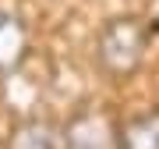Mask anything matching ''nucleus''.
<instances>
[{
	"label": "nucleus",
	"mask_w": 159,
	"mask_h": 149,
	"mask_svg": "<svg viewBox=\"0 0 159 149\" xmlns=\"http://www.w3.org/2000/svg\"><path fill=\"white\" fill-rule=\"evenodd\" d=\"M152 43V25L138 14L110 18L96 36V60L113 78H127L145 60V50Z\"/></svg>",
	"instance_id": "f257e3e1"
},
{
	"label": "nucleus",
	"mask_w": 159,
	"mask_h": 149,
	"mask_svg": "<svg viewBox=\"0 0 159 149\" xmlns=\"http://www.w3.org/2000/svg\"><path fill=\"white\" fill-rule=\"evenodd\" d=\"M120 124L106 110H78L64 124V149H117Z\"/></svg>",
	"instance_id": "f03ea898"
},
{
	"label": "nucleus",
	"mask_w": 159,
	"mask_h": 149,
	"mask_svg": "<svg viewBox=\"0 0 159 149\" xmlns=\"http://www.w3.org/2000/svg\"><path fill=\"white\" fill-rule=\"evenodd\" d=\"M7 149H64V128L50 117H25L11 128Z\"/></svg>",
	"instance_id": "7ed1b4c3"
},
{
	"label": "nucleus",
	"mask_w": 159,
	"mask_h": 149,
	"mask_svg": "<svg viewBox=\"0 0 159 149\" xmlns=\"http://www.w3.org/2000/svg\"><path fill=\"white\" fill-rule=\"evenodd\" d=\"M29 57V29L14 11L0 7V74H11Z\"/></svg>",
	"instance_id": "20e7f679"
},
{
	"label": "nucleus",
	"mask_w": 159,
	"mask_h": 149,
	"mask_svg": "<svg viewBox=\"0 0 159 149\" xmlns=\"http://www.w3.org/2000/svg\"><path fill=\"white\" fill-rule=\"evenodd\" d=\"M117 149H159V110H148V114L124 121Z\"/></svg>",
	"instance_id": "39448f33"
}]
</instances>
